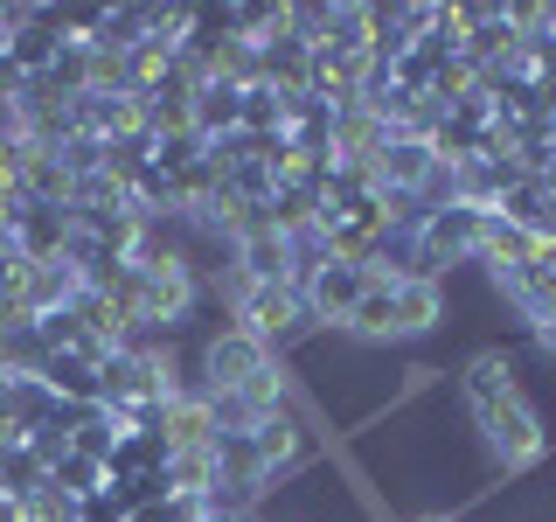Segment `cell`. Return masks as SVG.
I'll list each match as a JSON object with an SVG mask.
<instances>
[{"label":"cell","instance_id":"cell-1","mask_svg":"<svg viewBox=\"0 0 556 522\" xmlns=\"http://www.w3.org/2000/svg\"><path fill=\"white\" fill-rule=\"evenodd\" d=\"M223 293H230V327H243L251 341H265L271 356H292L306 335H320V321L306 313L300 286H243V278L230 272Z\"/></svg>","mask_w":556,"mask_h":522},{"label":"cell","instance_id":"cell-2","mask_svg":"<svg viewBox=\"0 0 556 522\" xmlns=\"http://www.w3.org/2000/svg\"><path fill=\"white\" fill-rule=\"evenodd\" d=\"M473 432H480V452H486V467H494L501 481L529 474V467L549 452V425H543V411L529 405V390H508L501 405L473 411Z\"/></svg>","mask_w":556,"mask_h":522},{"label":"cell","instance_id":"cell-3","mask_svg":"<svg viewBox=\"0 0 556 522\" xmlns=\"http://www.w3.org/2000/svg\"><path fill=\"white\" fill-rule=\"evenodd\" d=\"M480 223H486V209H466V202L431 209V216L410 231V265H417V278H439V286H445V272L480 265Z\"/></svg>","mask_w":556,"mask_h":522},{"label":"cell","instance_id":"cell-4","mask_svg":"<svg viewBox=\"0 0 556 522\" xmlns=\"http://www.w3.org/2000/svg\"><path fill=\"white\" fill-rule=\"evenodd\" d=\"M271 348L265 341H251L243 327H216L202 348H195V390L202 397H216V390H251L257 376L271 370Z\"/></svg>","mask_w":556,"mask_h":522},{"label":"cell","instance_id":"cell-5","mask_svg":"<svg viewBox=\"0 0 556 522\" xmlns=\"http://www.w3.org/2000/svg\"><path fill=\"white\" fill-rule=\"evenodd\" d=\"M369 278H376V272L348 265V258H327V265L300 286V293H306V313H313L320 327H334V335H341L348 313H355V307H362V293H369Z\"/></svg>","mask_w":556,"mask_h":522},{"label":"cell","instance_id":"cell-6","mask_svg":"<svg viewBox=\"0 0 556 522\" xmlns=\"http://www.w3.org/2000/svg\"><path fill=\"white\" fill-rule=\"evenodd\" d=\"M543 258V237H529V231H515V223H501L494 209H486V223H480V272L494 278L501 293H508V278L521 265H535Z\"/></svg>","mask_w":556,"mask_h":522},{"label":"cell","instance_id":"cell-7","mask_svg":"<svg viewBox=\"0 0 556 522\" xmlns=\"http://www.w3.org/2000/svg\"><path fill=\"white\" fill-rule=\"evenodd\" d=\"M0 57H8L14 70H22V77H49V70H56V57H63L56 14H49V8H28L22 22L8 28V49H0Z\"/></svg>","mask_w":556,"mask_h":522},{"label":"cell","instance_id":"cell-8","mask_svg":"<svg viewBox=\"0 0 556 522\" xmlns=\"http://www.w3.org/2000/svg\"><path fill=\"white\" fill-rule=\"evenodd\" d=\"M431 167H439L431 139H410V133H396L390 147H382V161H376V188H382V196H417V188L431 182Z\"/></svg>","mask_w":556,"mask_h":522},{"label":"cell","instance_id":"cell-9","mask_svg":"<svg viewBox=\"0 0 556 522\" xmlns=\"http://www.w3.org/2000/svg\"><path fill=\"white\" fill-rule=\"evenodd\" d=\"M508 390H521L508 348H473V356H466V370H459V405H466V418L486 411V405H501Z\"/></svg>","mask_w":556,"mask_h":522},{"label":"cell","instance_id":"cell-10","mask_svg":"<svg viewBox=\"0 0 556 522\" xmlns=\"http://www.w3.org/2000/svg\"><path fill=\"white\" fill-rule=\"evenodd\" d=\"M508 307H515L529 327H543L549 313H556V244H543V258H535V265H521V272L508 278Z\"/></svg>","mask_w":556,"mask_h":522},{"label":"cell","instance_id":"cell-11","mask_svg":"<svg viewBox=\"0 0 556 522\" xmlns=\"http://www.w3.org/2000/svg\"><path fill=\"white\" fill-rule=\"evenodd\" d=\"M431 327H445V286L439 278H396V335H431Z\"/></svg>","mask_w":556,"mask_h":522},{"label":"cell","instance_id":"cell-12","mask_svg":"<svg viewBox=\"0 0 556 522\" xmlns=\"http://www.w3.org/2000/svg\"><path fill=\"white\" fill-rule=\"evenodd\" d=\"M195 133L216 147V139H230V133H243V84H230V77H208L202 84V98H195Z\"/></svg>","mask_w":556,"mask_h":522},{"label":"cell","instance_id":"cell-13","mask_svg":"<svg viewBox=\"0 0 556 522\" xmlns=\"http://www.w3.org/2000/svg\"><path fill=\"white\" fill-rule=\"evenodd\" d=\"M56 390V405H104V383H98V362H84V356H49L42 348V370H35Z\"/></svg>","mask_w":556,"mask_h":522},{"label":"cell","instance_id":"cell-14","mask_svg":"<svg viewBox=\"0 0 556 522\" xmlns=\"http://www.w3.org/2000/svg\"><path fill=\"white\" fill-rule=\"evenodd\" d=\"M63 418V405H56V390H49L42 376H8V425L22 432H42V425H56Z\"/></svg>","mask_w":556,"mask_h":522},{"label":"cell","instance_id":"cell-15","mask_svg":"<svg viewBox=\"0 0 556 522\" xmlns=\"http://www.w3.org/2000/svg\"><path fill=\"white\" fill-rule=\"evenodd\" d=\"M139 474H167V439L161 432H118L104 481H139Z\"/></svg>","mask_w":556,"mask_h":522},{"label":"cell","instance_id":"cell-16","mask_svg":"<svg viewBox=\"0 0 556 522\" xmlns=\"http://www.w3.org/2000/svg\"><path fill=\"white\" fill-rule=\"evenodd\" d=\"M334 104H320V98H300V112H292V126H286V139H292V153H306V161H334Z\"/></svg>","mask_w":556,"mask_h":522},{"label":"cell","instance_id":"cell-17","mask_svg":"<svg viewBox=\"0 0 556 522\" xmlns=\"http://www.w3.org/2000/svg\"><path fill=\"white\" fill-rule=\"evenodd\" d=\"M77 286H84V278H77V272H70L63 258H56V265H28V278H22V300H28L35 321H49V313H63L70 300H77Z\"/></svg>","mask_w":556,"mask_h":522},{"label":"cell","instance_id":"cell-18","mask_svg":"<svg viewBox=\"0 0 556 522\" xmlns=\"http://www.w3.org/2000/svg\"><path fill=\"white\" fill-rule=\"evenodd\" d=\"M216 481H223L216 446H181V452H167V487H174V495L208 501V495H216Z\"/></svg>","mask_w":556,"mask_h":522},{"label":"cell","instance_id":"cell-19","mask_svg":"<svg viewBox=\"0 0 556 522\" xmlns=\"http://www.w3.org/2000/svg\"><path fill=\"white\" fill-rule=\"evenodd\" d=\"M42 481H49V474H42V460H35L28 446H8V452H0V495H8L14 509H22V501H28Z\"/></svg>","mask_w":556,"mask_h":522},{"label":"cell","instance_id":"cell-20","mask_svg":"<svg viewBox=\"0 0 556 522\" xmlns=\"http://www.w3.org/2000/svg\"><path fill=\"white\" fill-rule=\"evenodd\" d=\"M49 487H63L70 501H84V495H98V487H104V467L84 460V452H70L63 467H49Z\"/></svg>","mask_w":556,"mask_h":522},{"label":"cell","instance_id":"cell-21","mask_svg":"<svg viewBox=\"0 0 556 522\" xmlns=\"http://www.w3.org/2000/svg\"><path fill=\"white\" fill-rule=\"evenodd\" d=\"M22 515H28V522H77V501H70L63 487H49V481H42V487H35V495L22 501Z\"/></svg>","mask_w":556,"mask_h":522},{"label":"cell","instance_id":"cell-22","mask_svg":"<svg viewBox=\"0 0 556 522\" xmlns=\"http://www.w3.org/2000/svg\"><path fill=\"white\" fill-rule=\"evenodd\" d=\"M22 446L35 452V460H42V474H49V467H63V460H70V432H63V418H56V425H42V432H28Z\"/></svg>","mask_w":556,"mask_h":522},{"label":"cell","instance_id":"cell-23","mask_svg":"<svg viewBox=\"0 0 556 522\" xmlns=\"http://www.w3.org/2000/svg\"><path fill=\"white\" fill-rule=\"evenodd\" d=\"M77 522H126V509L112 501V487H98V495L77 501Z\"/></svg>","mask_w":556,"mask_h":522},{"label":"cell","instance_id":"cell-24","mask_svg":"<svg viewBox=\"0 0 556 522\" xmlns=\"http://www.w3.org/2000/svg\"><path fill=\"white\" fill-rule=\"evenodd\" d=\"M535 348H543V356H556V313H549L543 327H535Z\"/></svg>","mask_w":556,"mask_h":522},{"label":"cell","instance_id":"cell-25","mask_svg":"<svg viewBox=\"0 0 556 522\" xmlns=\"http://www.w3.org/2000/svg\"><path fill=\"white\" fill-rule=\"evenodd\" d=\"M0 49H8V8H0Z\"/></svg>","mask_w":556,"mask_h":522},{"label":"cell","instance_id":"cell-26","mask_svg":"<svg viewBox=\"0 0 556 522\" xmlns=\"http://www.w3.org/2000/svg\"><path fill=\"white\" fill-rule=\"evenodd\" d=\"M265 522H271V515H265ZM278 522H300V515H278Z\"/></svg>","mask_w":556,"mask_h":522},{"label":"cell","instance_id":"cell-27","mask_svg":"<svg viewBox=\"0 0 556 522\" xmlns=\"http://www.w3.org/2000/svg\"><path fill=\"white\" fill-rule=\"evenodd\" d=\"M0 501H8V495H0Z\"/></svg>","mask_w":556,"mask_h":522}]
</instances>
